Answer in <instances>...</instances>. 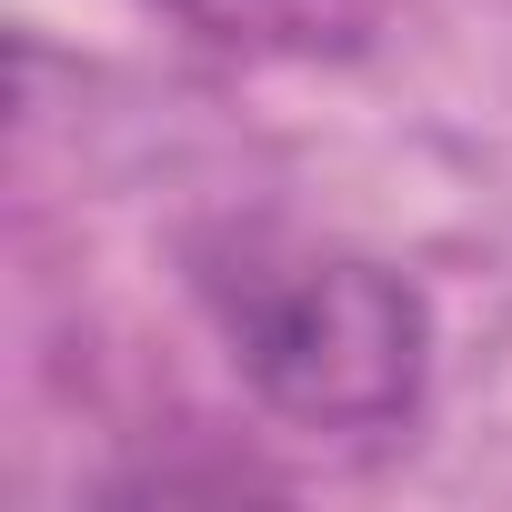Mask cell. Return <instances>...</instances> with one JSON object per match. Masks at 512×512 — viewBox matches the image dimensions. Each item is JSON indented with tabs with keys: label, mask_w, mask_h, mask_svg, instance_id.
Returning a JSON list of instances; mask_svg holds the SVG:
<instances>
[{
	"label": "cell",
	"mask_w": 512,
	"mask_h": 512,
	"mask_svg": "<svg viewBox=\"0 0 512 512\" xmlns=\"http://www.w3.org/2000/svg\"><path fill=\"white\" fill-rule=\"evenodd\" d=\"M201 302L262 392L302 432H392L432 382V312L402 272L362 251H272L241 241L231 262H201Z\"/></svg>",
	"instance_id": "6da1fadb"
},
{
	"label": "cell",
	"mask_w": 512,
	"mask_h": 512,
	"mask_svg": "<svg viewBox=\"0 0 512 512\" xmlns=\"http://www.w3.org/2000/svg\"><path fill=\"white\" fill-rule=\"evenodd\" d=\"M191 31L231 41V51H282V61H342L382 31L392 0H161Z\"/></svg>",
	"instance_id": "7a4b0ae2"
}]
</instances>
